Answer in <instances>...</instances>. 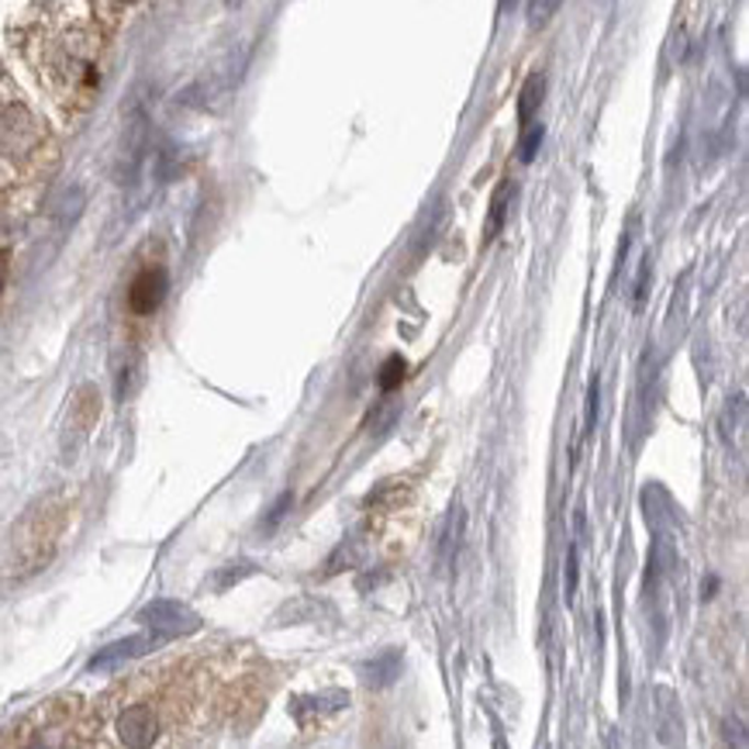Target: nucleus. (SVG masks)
<instances>
[{
  "mask_svg": "<svg viewBox=\"0 0 749 749\" xmlns=\"http://www.w3.org/2000/svg\"><path fill=\"white\" fill-rule=\"evenodd\" d=\"M138 622L152 628L159 639H173V636H191L201 628V619L180 601H152L138 612Z\"/></svg>",
  "mask_w": 749,
  "mask_h": 749,
  "instance_id": "obj_1",
  "label": "nucleus"
},
{
  "mask_svg": "<svg viewBox=\"0 0 749 749\" xmlns=\"http://www.w3.org/2000/svg\"><path fill=\"white\" fill-rule=\"evenodd\" d=\"M167 291H170V280H167V270L162 266H149L135 276V284L128 291V304L135 315H152L162 300H167Z\"/></svg>",
  "mask_w": 749,
  "mask_h": 749,
  "instance_id": "obj_2",
  "label": "nucleus"
},
{
  "mask_svg": "<svg viewBox=\"0 0 749 749\" xmlns=\"http://www.w3.org/2000/svg\"><path fill=\"white\" fill-rule=\"evenodd\" d=\"M156 643H162L156 632H152V636H128L122 643H111V646L98 649V657L90 660V670H114V667H122L125 660L143 657V652H149Z\"/></svg>",
  "mask_w": 749,
  "mask_h": 749,
  "instance_id": "obj_3",
  "label": "nucleus"
},
{
  "mask_svg": "<svg viewBox=\"0 0 749 749\" xmlns=\"http://www.w3.org/2000/svg\"><path fill=\"white\" fill-rule=\"evenodd\" d=\"M543 98H546V77H543V73H532V77L525 80L522 93H519V122H522V125H529V122L535 118V114H540Z\"/></svg>",
  "mask_w": 749,
  "mask_h": 749,
  "instance_id": "obj_4",
  "label": "nucleus"
},
{
  "mask_svg": "<svg viewBox=\"0 0 749 749\" xmlns=\"http://www.w3.org/2000/svg\"><path fill=\"white\" fill-rule=\"evenodd\" d=\"M508 201H511V183H501L495 191V201H490V215H487V236L484 239H495L501 225H504V215H508Z\"/></svg>",
  "mask_w": 749,
  "mask_h": 749,
  "instance_id": "obj_5",
  "label": "nucleus"
},
{
  "mask_svg": "<svg viewBox=\"0 0 749 749\" xmlns=\"http://www.w3.org/2000/svg\"><path fill=\"white\" fill-rule=\"evenodd\" d=\"M564 0H529V25L532 29H543L553 21V14L559 11Z\"/></svg>",
  "mask_w": 749,
  "mask_h": 749,
  "instance_id": "obj_6",
  "label": "nucleus"
},
{
  "mask_svg": "<svg viewBox=\"0 0 749 749\" xmlns=\"http://www.w3.org/2000/svg\"><path fill=\"white\" fill-rule=\"evenodd\" d=\"M543 135H546L543 125H535V122L525 125L522 146H519V159H522V162H532V159H535V152H540V146H543Z\"/></svg>",
  "mask_w": 749,
  "mask_h": 749,
  "instance_id": "obj_7",
  "label": "nucleus"
},
{
  "mask_svg": "<svg viewBox=\"0 0 749 749\" xmlns=\"http://www.w3.org/2000/svg\"><path fill=\"white\" fill-rule=\"evenodd\" d=\"M405 370H408V363H405L401 356H390V360L381 366V387H384V390H394L397 384L405 381Z\"/></svg>",
  "mask_w": 749,
  "mask_h": 749,
  "instance_id": "obj_8",
  "label": "nucleus"
},
{
  "mask_svg": "<svg viewBox=\"0 0 749 749\" xmlns=\"http://www.w3.org/2000/svg\"><path fill=\"white\" fill-rule=\"evenodd\" d=\"M598 387H601V384H598V377H594V381H591V390H588V432H594V425H598V397H601Z\"/></svg>",
  "mask_w": 749,
  "mask_h": 749,
  "instance_id": "obj_9",
  "label": "nucleus"
},
{
  "mask_svg": "<svg viewBox=\"0 0 749 749\" xmlns=\"http://www.w3.org/2000/svg\"><path fill=\"white\" fill-rule=\"evenodd\" d=\"M577 591V543L570 546V559H567V601H574Z\"/></svg>",
  "mask_w": 749,
  "mask_h": 749,
  "instance_id": "obj_10",
  "label": "nucleus"
},
{
  "mask_svg": "<svg viewBox=\"0 0 749 749\" xmlns=\"http://www.w3.org/2000/svg\"><path fill=\"white\" fill-rule=\"evenodd\" d=\"M646 280H649V256H643V266L636 276V308H643V300H646Z\"/></svg>",
  "mask_w": 749,
  "mask_h": 749,
  "instance_id": "obj_11",
  "label": "nucleus"
},
{
  "mask_svg": "<svg viewBox=\"0 0 749 749\" xmlns=\"http://www.w3.org/2000/svg\"><path fill=\"white\" fill-rule=\"evenodd\" d=\"M287 504H291V495H284V498H280V501H276V508H273V514H270V522H266L270 529H273V525H276L280 519H284V511H287Z\"/></svg>",
  "mask_w": 749,
  "mask_h": 749,
  "instance_id": "obj_12",
  "label": "nucleus"
},
{
  "mask_svg": "<svg viewBox=\"0 0 749 749\" xmlns=\"http://www.w3.org/2000/svg\"><path fill=\"white\" fill-rule=\"evenodd\" d=\"M4 280H8V252H0V291H4Z\"/></svg>",
  "mask_w": 749,
  "mask_h": 749,
  "instance_id": "obj_13",
  "label": "nucleus"
},
{
  "mask_svg": "<svg viewBox=\"0 0 749 749\" xmlns=\"http://www.w3.org/2000/svg\"><path fill=\"white\" fill-rule=\"evenodd\" d=\"M225 4H228V8H239V4H242V0H225Z\"/></svg>",
  "mask_w": 749,
  "mask_h": 749,
  "instance_id": "obj_14",
  "label": "nucleus"
},
{
  "mask_svg": "<svg viewBox=\"0 0 749 749\" xmlns=\"http://www.w3.org/2000/svg\"><path fill=\"white\" fill-rule=\"evenodd\" d=\"M504 4H514V0H504Z\"/></svg>",
  "mask_w": 749,
  "mask_h": 749,
  "instance_id": "obj_15",
  "label": "nucleus"
}]
</instances>
